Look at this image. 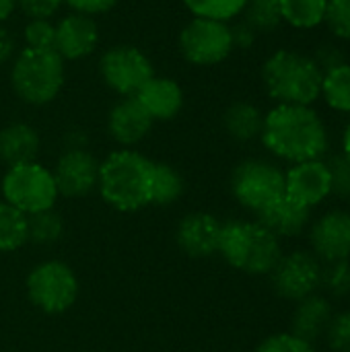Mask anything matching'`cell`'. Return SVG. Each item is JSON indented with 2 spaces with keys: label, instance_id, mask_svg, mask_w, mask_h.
Segmentation results:
<instances>
[{
  "label": "cell",
  "instance_id": "6da1fadb",
  "mask_svg": "<svg viewBox=\"0 0 350 352\" xmlns=\"http://www.w3.org/2000/svg\"><path fill=\"white\" fill-rule=\"evenodd\" d=\"M260 140L291 165L322 159L330 144L328 128L311 105H274L264 113Z\"/></svg>",
  "mask_w": 350,
  "mask_h": 352
},
{
  "label": "cell",
  "instance_id": "7a4b0ae2",
  "mask_svg": "<svg viewBox=\"0 0 350 352\" xmlns=\"http://www.w3.org/2000/svg\"><path fill=\"white\" fill-rule=\"evenodd\" d=\"M153 163L134 148L109 153L99 163L97 190L101 198L120 212H138L151 206Z\"/></svg>",
  "mask_w": 350,
  "mask_h": 352
},
{
  "label": "cell",
  "instance_id": "3957f363",
  "mask_svg": "<svg viewBox=\"0 0 350 352\" xmlns=\"http://www.w3.org/2000/svg\"><path fill=\"white\" fill-rule=\"evenodd\" d=\"M324 72L311 56L278 50L262 66V82L276 105H311L322 95Z\"/></svg>",
  "mask_w": 350,
  "mask_h": 352
},
{
  "label": "cell",
  "instance_id": "277c9868",
  "mask_svg": "<svg viewBox=\"0 0 350 352\" xmlns=\"http://www.w3.org/2000/svg\"><path fill=\"white\" fill-rule=\"evenodd\" d=\"M219 254L223 260L250 276H268L281 260L283 243L260 221L223 223Z\"/></svg>",
  "mask_w": 350,
  "mask_h": 352
},
{
  "label": "cell",
  "instance_id": "5b68a950",
  "mask_svg": "<svg viewBox=\"0 0 350 352\" xmlns=\"http://www.w3.org/2000/svg\"><path fill=\"white\" fill-rule=\"evenodd\" d=\"M66 78V62L56 50L23 47L12 58L10 85L14 95L29 105L52 103Z\"/></svg>",
  "mask_w": 350,
  "mask_h": 352
},
{
  "label": "cell",
  "instance_id": "8992f818",
  "mask_svg": "<svg viewBox=\"0 0 350 352\" xmlns=\"http://www.w3.org/2000/svg\"><path fill=\"white\" fill-rule=\"evenodd\" d=\"M2 200L31 217L43 210H52L60 198L52 169L33 161L8 167L2 177Z\"/></svg>",
  "mask_w": 350,
  "mask_h": 352
},
{
  "label": "cell",
  "instance_id": "52a82bcc",
  "mask_svg": "<svg viewBox=\"0 0 350 352\" xmlns=\"http://www.w3.org/2000/svg\"><path fill=\"white\" fill-rule=\"evenodd\" d=\"M29 303L47 316L68 311L78 299V278L62 260H45L31 268L25 278Z\"/></svg>",
  "mask_w": 350,
  "mask_h": 352
},
{
  "label": "cell",
  "instance_id": "ba28073f",
  "mask_svg": "<svg viewBox=\"0 0 350 352\" xmlns=\"http://www.w3.org/2000/svg\"><path fill=\"white\" fill-rule=\"evenodd\" d=\"M233 198L256 217L285 196V171L266 159H245L231 175Z\"/></svg>",
  "mask_w": 350,
  "mask_h": 352
},
{
  "label": "cell",
  "instance_id": "9c48e42d",
  "mask_svg": "<svg viewBox=\"0 0 350 352\" xmlns=\"http://www.w3.org/2000/svg\"><path fill=\"white\" fill-rule=\"evenodd\" d=\"M177 45L184 60L194 66H217L225 62L235 50L231 27L227 23L198 16H194L179 31Z\"/></svg>",
  "mask_w": 350,
  "mask_h": 352
},
{
  "label": "cell",
  "instance_id": "30bf717a",
  "mask_svg": "<svg viewBox=\"0 0 350 352\" xmlns=\"http://www.w3.org/2000/svg\"><path fill=\"white\" fill-rule=\"evenodd\" d=\"M103 82L122 97H134L155 76L151 58L136 45L120 43L103 52L99 60Z\"/></svg>",
  "mask_w": 350,
  "mask_h": 352
},
{
  "label": "cell",
  "instance_id": "8fae6325",
  "mask_svg": "<svg viewBox=\"0 0 350 352\" xmlns=\"http://www.w3.org/2000/svg\"><path fill=\"white\" fill-rule=\"evenodd\" d=\"M268 276L281 299L297 303L320 291L322 262L309 250H293L281 256Z\"/></svg>",
  "mask_w": 350,
  "mask_h": 352
},
{
  "label": "cell",
  "instance_id": "7c38bea8",
  "mask_svg": "<svg viewBox=\"0 0 350 352\" xmlns=\"http://www.w3.org/2000/svg\"><path fill=\"white\" fill-rule=\"evenodd\" d=\"M309 252L322 262L350 260V212L344 208H330L311 221L307 229Z\"/></svg>",
  "mask_w": 350,
  "mask_h": 352
},
{
  "label": "cell",
  "instance_id": "4fadbf2b",
  "mask_svg": "<svg viewBox=\"0 0 350 352\" xmlns=\"http://www.w3.org/2000/svg\"><path fill=\"white\" fill-rule=\"evenodd\" d=\"M99 163L101 161L85 146L66 148L52 171L58 194L64 198H83L97 190Z\"/></svg>",
  "mask_w": 350,
  "mask_h": 352
},
{
  "label": "cell",
  "instance_id": "5bb4252c",
  "mask_svg": "<svg viewBox=\"0 0 350 352\" xmlns=\"http://www.w3.org/2000/svg\"><path fill=\"white\" fill-rule=\"evenodd\" d=\"M285 196L314 210L332 196L330 169L324 159L295 163L285 171Z\"/></svg>",
  "mask_w": 350,
  "mask_h": 352
},
{
  "label": "cell",
  "instance_id": "9a60e30c",
  "mask_svg": "<svg viewBox=\"0 0 350 352\" xmlns=\"http://www.w3.org/2000/svg\"><path fill=\"white\" fill-rule=\"evenodd\" d=\"M223 221L210 212H190L175 229V243L182 254L194 260H206L219 254Z\"/></svg>",
  "mask_w": 350,
  "mask_h": 352
},
{
  "label": "cell",
  "instance_id": "2e32d148",
  "mask_svg": "<svg viewBox=\"0 0 350 352\" xmlns=\"http://www.w3.org/2000/svg\"><path fill=\"white\" fill-rule=\"evenodd\" d=\"M99 45V27L93 16L70 12L62 16L56 25L54 50L66 62L83 60L91 56Z\"/></svg>",
  "mask_w": 350,
  "mask_h": 352
},
{
  "label": "cell",
  "instance_id": "e0dca14e",
  "mask_svg": "<svg viewBox=\"0 0 350 352\" xmlns=\"http://www.w3.org/2000/svg\"><path fill=\"white\" fill-rule=\"evenodd\" d=\"M153 128V118L142 109L136 97L120 99L107 116L109 136L124 148H132L142 142Z\"/></svg>",
  "mask_w": 350,
  "mask_h": 352
},
{
  "label": "cell",
  "instance_id": "ac0fdd59",
  "mask_svg": "<svg viewBox=\"0 0 350 352\" xmlns=\"http://www.w3.org/2000/svg\"><path fill=\"white\" fill-rule=\"evenodd\" d=\"M142 109L153 118V122L173 120L184 107V89L175 78L169 76H153L144 82V87L134 95Z\"/></svg>",
  "mask_w": 350,
  "mask_h": 352
},
{
  "label": "cell",
  "instance_id": "d6986e66",
  "mask_svg": "<svg viewBox=\"0 0 350 352\" xmlns=\"http://www.w3.org/2000/svg\"><path fill=\"white\" fill-rule=\"evenodd\" d=\"M256 221H260L278 239H295L307 233L311 225V210L291 200L289 196H283L266 210H262Z\"/></svg>",
  "mask_w": 350,
  "mask_h": 352
},
{
  "label": "cell",
  "instance_id": "ffe728a7",
  "mask_svg": "<svg viewBox=\"0 0 350 352\" xmlns=\"http://www.w3.org/2000/svg\"><path fill=\"white\" fill-rule=\"evenodd\" d=\"M332 316H334V309L326 295H320V293L309 295L297 301L289 332L307 340L309 344H316L320 338H324Z\"/></svg>",
  "mask_w": 350,
  "mask_h": 352
},
{
  "label": "cell",
  "instance_id": "44dd1931",
  "mask_svg": "<svg viewBox=\"0 0 350 352\" xmlns=\"http://www.w3.org/2000/svg\"><path fill=\"white\" fill-rule=\"evenodd\" d=\"M39 146V134L31 124L12 122L0 130V161L6 167L37 161Z\"/></svg>",
  "mask_w": 350,
  "mask_h": 352
},
{
  "label": "cell",
  "instance_id": "7402d4cb",
  "mask_svg": "<svg viewBox=\"0 0 350 352\" xmlns=\"http://www.w3.org/2000/svg\"><path fill=\"white\" fill-rule=\"evenodd\" d=\"M262 126L264 113L250 101H235L223 113V128L237 142H252L260 138Z\"/></svg>",
  "mask_w": 350,
  "mask_h": 352
},
{
  "label": "cell",
  "instance_id": "603a6c76",
  "mask_svg": "<svg viewBox=\"0 0 350 352\" xmlns=\"http://www.w3.org/2000/svg\"><path fill=\"white\" fill-rule=\"evenodd\" d=\"M283 23L295 29H316L326 21L328 0H278Z\"/></svg>",
  "mask_w": 350,
  "mask_h": 352
},
{
  "label": "cell",
  "instance_id": "cb8c5ba5",
  "mask_svg": "<svg viewBox=\"0 0 350 352\" xmlns=\"http://www.w3.org/2000/svg\"><path fill=\"white\" fill-rule=\"evenodd\" d=\"M182 196H184L182 173L167 163H153L151 204L153 206H171Z\"/></svg>",
  "mask_w": 350,
  "mask_h": 352
},
{
  "label": "cell",
  "instance_id": "d4e9b609",
  "mask_svg": "<svg viewBox=\"0 0 350 352\" xmlns=\"http://www.w3.org/2000/svg\"><path fill=\"white\" fill-rule=\"evenodd\" d=\"M27 243V214L0 198V252H17Z\"/></svg>",
  "mask_w": 350,
  "mask_h": 352
},
{
  "label": "cell",
  "instance_id": "484cf974",
  "mask_svg": "<svg viewBox=\"0 0 350 352\" xmlns=\"http://www.w3.org/2000/svg\"><path fill=\"white\" fill-rule=\"evenodd\" d=\"M328 107L340 113H350V62L324 72L322 95Z\"/></svg>",
  "mask_w": 350,
  "mask_h": 352
},
{
  "label": "cell",
  "instance_id": "4316f807",
  "mask_svg": "<svg viewBox=\"0 0 350 352\" xmlns=\"http://www.w3.org/2000/svg\"><path fill=\"white\" fill-rule=\"evenodd\" d=\"M64 219L54 208L27 217V241L35 245H56L64 237Z\"/></svg>",
  "mask_w": 350,
  "mask_h": 352
},
{
  "label": "cell",
  "instance_id": "83f0119b",
  "mask_svg": "<svg viewBox=\"0 0 350 352\" xmlns=\"http://www.w3.org/2000/svg\"><path fill=\"white\" fill-rule=\"evenodd\" d=\"M241 14L256 33H270L283 23L278 0H248Z\"/></svg>",
  "mask_w": 350,
  "mask_h": 352
},
{
  "label": "cell",
  "instance_id": "f1b7e54d",
  "mask_svg": "<svg viewBox=\"0 0 350 352\" xmlns=\"http://www.w3.org/2000/svg\"><path fill=\"white\" fill-rule=\"evenodd\" d=\"M186 8L198 19H212L229 23L243 12L248 0H184Z\"/></svg>",
  "mask_w": 350,
  "mask_h": 352
},
{
  "label": "cell",
  "instance_id": "f546056e",
  "mask_svg": "<svg viewBox=\"0 0 350 352\" xmlns=\"http://www.w3.org/2000/svg\"><path fill=\"white\" fill-rule=\"evenodd\" d=\"M320 291L330 299H347L350 295V260L322 264Z\"/></svg>",
  "mask_w": 350,
  "mask_h": 352
},
{
  "label": "cell",
  "instance_id": "4dcf8cb0",
  "mask_svg": "<svg viewBox=\"0 0 350 352\" xmlns=\"http://www.w3.org/2000/svg\"><path fill=\"white\" fill-rule=\"evenodd\" d=\"M25 47L31 50H54L56 43V25L52 19H29L23 31Z\"/></svg>",
  "mask_w": 350,
  "mask_h": 352
},
{
  "label": "cell",
  "instance_id": "1f68e13d",
  "mask_svg": "<svg viewBox=\"0 0 350 352\" xmlns=\"http://www.w3.org/2000/svg\"><path fill=\"white\" fill-rule=\"evenodd\" d=\"M324 340L332 352H350V311H338L332 316Z\"/></svg>",
  "mask_w": 350,
  "mask_h": 352
},
{
  "label": "cell",
  "instance_id": "d6a6232c",
  "mask_svg": "<svg viewBox=\"0 0 350 352\" xmlns=\"http://www.w3.org/2000/svg\"><path fill=\"white\" fill-rule=\"evenodd\" d=\"M324 23L334 37L340 41H350V0H328Z\"/></svg>",
  "mask_w": 350,
  "mask_h": 352
},
{
  "label": "cell",
  "instance_id": "836d02e7",
  "mask_svg": "<svg viewBox=\"0 0 350 352\" xmlns=\"http://www.w3.org/2000/svg\"><path fill=\"white\" fill-rule=\"evenodd\" d=\"M254 352H316L314 344L307 340L291 334V332H278L272 336H266Z\"/></svg>",
  "mask_w": 350,
  "mask_h": 352
},
{
  "label": "cell",
  "instance_id": "e575fe53",
  "mask_svg": "<svg viewBox=\"0 0 350 352\" xmlns=\"http://www.w3.org/2000/svg\"><path fill=\"white\" fill-rule=\"evenodd\" d=\"M332 179V196L342 202H350V161L340 153L326 161Z\"/></svg>",
  "mask_w": 350,
  "mask_h": 352
},
{
  "label": "cell",
  "instance_id": "d590c367",
  "mask_svg": "<svg viewBox=\"0 0 350 352\" xmlns=\"http://www.w3.org/2000/svg\"><path fill=\"white\" fill-rule=\"evenodd\" d=\"M64 0H17V6L29 16V19H52L60 8Z\"/></svg>",
  "mask_w": 350,
  "mask_h": 352
},
{
  "label": "cell",
  "instance_id": "8d00e7d4",
  "mask_svg": "<svg viewBox=\"0 0 350 352\" xmlns=\"http://www.w3.org/2000/svg\"><path fill=\"white\" fill-rule=\"evenodd\" d=\"M311 58L320 66L322 72H328V70H332V68H336V66L347 62V54L336 43H322L318 47L316 56H311Z\"/></svg>",
  "mask_w": 350,
  "mask_h": 352
},
{
  "label": "cell",
  "instance_id": "74e56055",
  "mask_svg": "<svg viewBox=\"0 0 350 352\" xmlns=\"http://www.w3.org/2000/svg\"><path fill=\"white\" fill-rule=\"evenodd\" d=\"M64 4H68L72 12L95 16V14L109 12L118 4V0H64Z\"/></svg>",
  "mask_w": 350,
  "mask_h": 352
},
{
  "label": "cell",
  "instance_id": "f35d334b",
  "mask_svg": "<svg viewBox=\"0 0 350 352\" xmlns=\"http://www.w3.org/2000/svg\"><path fill=\"white\" fill-rule=\"evenodd\" d=\"M231 37H233V47L250 50V47L256 43L258 33H256V31H254L245 21H241V23H237V25H233V27H231Z\"/></svg>",
  "mask_w": 350,
  "mask_h": 352
},
{
  "label": "cell",
  "instance_id": "ab89813d",
  "mask_svg": "<svg viewBox=\"0 0 350 352\" xmlns=\"http://www.w3.org/2000/svg\"><path fill=\"white\" fill-rule=\"evenodd\" d=\"M14 47H17L14 37L10 35V31L4 25H0V66L12 60Z\"/></svg>",
  "mask_w": 350,
  "mask_h": 352
},
{
  "label": "cell",
  "instance_id": "60d3db41",
  "mask_svg": "<svg viewBox=\"0 0 350 352\" xmlns=\"http://www.w3.org/2000/svg\"><path fill=\"white\" fill-rule=\"evenodd\" d=\"M17 8V0H0V25L14 12Z\"/></svg>",
  "mask_w": 350,
  "mask_h": 352
},
{
  "label": "cell",
  "instance_id": "b9f144b4",
  "mask_svg": "<svg viewBox=\"0 0 350 352\" xmlns=\"http://www.w3.org/2000/svg\"><path fill=\"white\" fill-rule=\"evenodd\" d=\"M342 155L350 161V122L347 130H344V134H342Z\"/></svg>",
  "mask_w": 350,
  "mask_h": 352
}]
</instances>
